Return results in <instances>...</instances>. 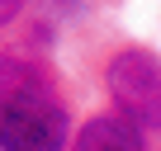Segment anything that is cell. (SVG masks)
Segmentation results:
<instances>
[{"mask_svg":"<svg viewBox=\"0 0 161 151\" xmlns=\"http://www.w3.org/2000/svg\"><path fill=\"white\" fill-rule=\"evenodd\" d=\"M71 113L57 76L14 47H0V151H66Z\"/></svg>","mask_w":161,"mask_h":151,"instance_id":"1","label":"cell"},{"mask_svg":"<svg viewBox=\"0 0 161 151\" xmlns=\"http://www.w3.org/2000/svg\"><path fill=\"white\" fill-rule=\"evenodd\" d=\"M104 85L114 113H123L142 132H161V61L147 47H119L104 66Z\"/></svg>","mask_w":161,"mask_h":151,"instance_id":"2","label":"cell"},{"mask_svg":"<svg viewBox=\"0 0 161 151\" xmlns=\"http://www.w3.org/2000/svg\"><path fill=\"white\" fill-rule=\"evenodd\" d=\"M66 151H147V137L123 113H95L80 123V132Z\"/></svg>","mask_w":161,"mask_h":151,"instance_id":"3","label":"cell"},{"mask_svg":"<svg viewBox=\"0 0 161 151\" xmlns=\"http://www.w3.org/2000/svg\"><path fill=\"white\" fill-rule=\"evenodd\" d=\"M24 5H29V0H0V29H5V24H14Z\"/></svg>","mask_w":161,"mask_h":151,"instance_id":"4","label":"cell"},{"mask_svg":"<svg viewBox=\"0 0 161 151\" xmlns=\"http://www.w3.org/2000/svg\"><path fill=\"white\" fill-rule=\"evenodd\" d=\"M80 5L86 0H52V10H62V14H80Z\"/></svg>","mask_w":161,"mask_h":151,"instance_id":"5","label":"cell"}]
</instances>
